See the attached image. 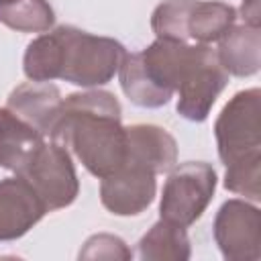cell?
<instances>
[{"mask_svg":"<svg viewBox=\"0 0 261 261\" xmlns=\"http://www.w3.org/2000/svg\"><path fill=\"white\" fill-rule=\"evenodd\" d=\"M126 55L122 43L71 24L55 27L27 45L22 69L31 82L65 80L82 88L108 84Z\"/></svg>","mask_w":261,"mask_h":261,"instance_id":"1","label":"cell"},{"mask_svg":"<svg viewBox=\"0 0 261 261\" xmlns=\"http://www.w3.org/2000/svg\"><path fill=\"white\" fill-rule=\"evenodd\" d=\"M120 104L106 90H86L63 98L51 141L71 149L96 177L114 173L126 159V133Z\"/></svg>","mask_w":261,"mask_h":261,"instance_id":"2","label":"cell"},{"mask_svg":"<svg viewBox=\"0 0 261 261\" xmlns=\"http://www.w3.org/2000/svg\"><path fill=\"white\" fill-rule=\"evenodd\" d=\"M259 88L237 92L214 124L218 157L226 165L224 188L259 202L261 190V122Z\"/></svg>","mask_w":261,"mask_h":261,"instance_id":"3","label":"cell"},{"mask_svg":"<svg viewBox=\"0 0 261 261\" xmlns=\"http://www.w3.org/2000/svg\"><path fill=\"white\" fill-rule=\"evenodd\" d=\"M216 190V171L210 163L188 161L169 169L161 192L159 214L163 220L188 228L208 208Z\"/></svg>","mask_w":261,"mask_h":261,"instance_id":"4","label":"cell"},{"mask_svg":"<svg viewBox=\"0 0 261 261\" xmlns=\"http://www.w3.org/2000/svg\"><path fill=\"white\" fill-rule=\"evenodd\" d=\"M16 175L24 177L33 186L49 212L73 204L80 192V181L69 151L55 141H45L16 171Z\"/></svg>","mask_w":261,"mask_h":261,"instance_id":"5","label":"cell"},{"mask_svg":"<svg viewBox=\"0 0 261 261\" xmlns=\"http://www.w3.org/2000/svg\"><path fill=\"white\" fill-rule=\"evenodd\" d=\"M214 241L228 261L261 257V214L247 200H226L214 218Z\"/></svg>","mask_w":261,"mask_h":261,"instance_id":"6","label":"cell"},{"mask_svg":"<svg viewBox=\"0 0 261 261\" xmlns=\"http://www.w3.org/2000/svg\"><path fill=\"white\" fill-rule=\"evenodd\" d=\"M228 84V73L218 61V55L212 47L204 51L200 61L190 69V73L177 86V112L192 120L202 122L208 118L216 98Z\"/></svg>","mask_w":261,"mask_h":261,"instance_id":"7","label":"cell"},{"mask_svg":"<svg viewBox=\"0 0 261 261\" xmlns=\"http://www.w3.org/2000/svg\"><path fill=\"white\" fill-rule=\"evenodd\" d=\"M155 173L135 163H122L114 173L102 177L100 202L116 216H137L155 200Z\"/></svg>","mask_w":261,"mask_h":261,"instance_id":"8","label":"cell"},{"mask_svg":"<svg viewBox=\"0 0 261 261\" xmlns=\"http://www.w3.org/2000/svg\"><path fill=\"white\" fill-rule=\"evenodd\" d=\"M47 212V206L24 177L0 179V241L20 239Z\"/></svg>","mask_w":261,"mask_h":261,"instance_id":"9","label":"cell"},{"mask_svg":"<svg viewBox=\"0 0 261 261\" xmlns=\"http://www.w3.org/2000/svg\"><path fill=\"white\" fill-rule=\"evenodd\" d=\"M61 102L63 96L57 86L49 82H27L10 92L6 108L29 122L33 128H37L43 137H51Z\"/></svg>","mask_w":261,"mask_h":261,"instance_id":"10","label":"cell"},{"mask_svg":"<svg viewBox=\"0 0 261 261\" xmlns=\"http://www.w3.org/2000/svg\"><path fill=\"white\" fill-rule=\"evenodd\" d=\"M124 133H126L124 163L147 167L155 175L169 171L177 163V143L165 128L157 124H130L124 126Z\"/></svg>","mask_w":261,"mask_h":261,"instance_id":"11","label":"cell"},{"mask_svg":"<svg viewBox=\"0 0 261 261\" xmlns=\"http://www.w3.org/2000/svg\"><path fill=\"white\" fill-rule=\"evenodd\" d=\"M218 61L226 73L237 77H249L259 71L261 65V33L259 27L234 24L220 41L216 49Z\"/></svg>","mask_w":261,"mask_h":261,"instance_id":"12","label":"cell"},{"mask_svg":"<svg viewBox=\"0 0 261 261\" xmlns=\"http://www.w3.org/2000/svg\"><path fill=\"white\" fill-rule=\"evenodd\" d=\"M45 143V137L12 110L0 108V167L14 173Z\"/></svg>","mask_w":261,"mask_h":261,"instance_id":"13","label":"cell"},{"mask_svg":"<svg viewBox=\"0 0 261 261\" xmlns=\"http://www.w3.org/2000/svg\"><path fill=\"white\" fill-rule=\"evenodd\" d=\"M237 20V10L218 0H194L186 20V35L190 43L210 45L220 41Z\"/></svg>","mask_w":261,"mask_h":261,"instance_id":"14","label":"cell"},{"mask_svg":"<svg viewBox=\"0 0 261 261\" xmlns=\"http://www.w3.org/2000/svg\"><path fill=\"white\" fill-rule=\"evenodd\" d=\"M118 80H120V88H122L124 96L141 108L165 106L173 96V92L159 86L153 80V75L145 69L141 53L124 55V59L118 67Z\"/></svg>","mask_w":261,"mask_h":261,"instance_id":"15","label":"cell"},{"mask_svg":"<svg viewBox=\"0 0 261 261\" xmlns=\"http://www.w3.org/2000/svg\"><path fill=\"white\" fill-rule=\"evenodd\" d=\"M139 259L143 261L190 259V239L186 234V228L161 218L139 241Z\"/></svg>","mask_w":261,"mask_h":261,"instance_id":"16","label":"cell"},{"mask_svg":"<svg viewBox=\"0 0 261 261\" xmlns=\"http://www.w3.org/2000/svg\"><path fill=\"white\" fill-rule=\"evenodd\" d=\"M0 22L18 33H47L55 12L47 0H8L0 4Z\"/></svg>","mask_w":261,"mask_h":261,"instance_id":"17","label":"cell"},{"mask_svg":"<svg viewBox=\"0 0 261 261\" xmlns=\"http://www.w3.org/2000/svg\"><path fill=\"white\" fill-rule=\"evenodd\" d=\"M194 0H163L151 14V29L157 39L190 43L186 35V20Z\"/></svg>","mask_w":261,"mask_h":261,"instance_id":"18","label":"cell"},{"mask_svg":"<svg viewBox=\"0 0 261 261\" xmlns=\"http://www.w3.org/2000/svg\"><path fill=\"white\" fill-rule=\"evenodd\" d=\"M133 253L122 239L114 234H94L80 251V259H130Z\"/></svg>","mask_w":261,"mask_h":261,"instance_id":"19","label":"cell"},{"mask_svg":"<svg viewBox=\"0 0 261 261\" xmlns=\"http://www.w3.org/2000/svg\"><path fill=\"white\" fill-rule=\"evenodd\" d=\"M259 14H261L259 0H243V4H241V16H243L245 24L259 27Z\"/></svg>","mask_w":261,"mask_h":261,"instance_id":"20","label":"cell"}]
</instances>
